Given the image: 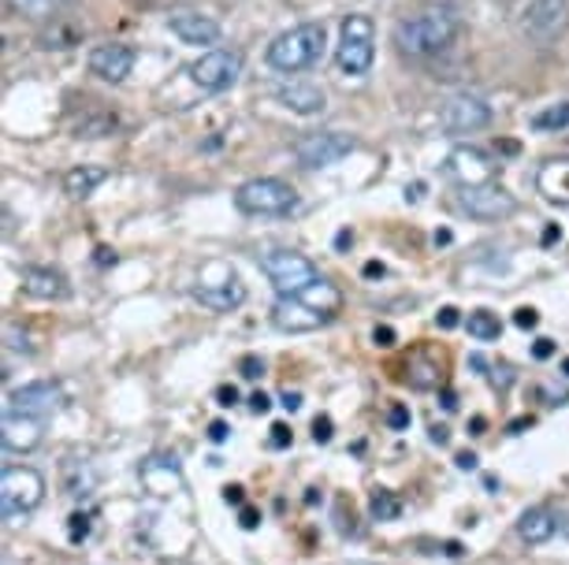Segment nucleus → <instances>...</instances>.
Instances as JSON below:
<instances>
[{"mask_svg":"<svg viewBox=\"0 0 569 565\" xmlns=\"http://www.w3.org/2000/svg\"><path fill=\"white\" fill-rule=\"evenodd\" d=\"M234 209L246 212V216H291L298 209V194L291 183L283 179H250L234 190Z\"/></svg>","mask_w":569,"mask_h":565,"instance_id":"39448f33","label":"nucleus"},{"mask_svg":"<svg viewBox=\"0 0 569 565\" xmlns=\"http://www.w3.org/2000/svg\"><path fill=\"white\" fill-rule=\"evenodd\" d=\"M555 528H558V517L547 506H532L518 517V536L525 543H532V547H540V543L551 539Z\"/></svg>","mask_w":569,"mask_h":565,"instance_id":"5701e85b","label":"nucleus"},{"mask_svg":"<svg viewBox=\"0 0 569 565\" xmlns=\"http://www.w3.org/2000/svg\"><path fill=\"white\" fill-rule=\"evenodd\" d=\"M223 503H228V506H242L246 503V492H242L239 484H228V487H223Z\"/></svg>","mask_w":569,"mask_h":565,"instance_id":"37998d69","label":"nucleus"},{"mask_svg":"<svg viewBox=\"0 0 569 565\" xmlns=\"http://www.w3.org/2000/svg\"><path fill=\"white\" fill-rule=\"evenodd\" d=\"M168 27L182 46H217V38H220V23L201 12H176L168 19Z\"/></svg>","mask_w":569,"mask_h":565,"instance_id":"6ab92c4d","label":"nucleus"},{"mask_svg":"<svg viewBox=\"0 0 569 565\" xmlns=\"http://www.w3.org/2000/svg\"><path fill=\"white\" fill-rule=\"evenodd\" d=\"M194 297L212 313H231L246 302V283L239 280V272L223 261H209L201 269L198 283H194Z\"/></svg>","mask_w":569,"mask_h":565,"instance_id":"0eeeda50","label":"nucleus"},{"mask_svg":"<svg viewBox=\"0 0 569 565\" xmlns=\"http://www.w3.org/2000/svg\"><path fill=\"white\" fill-rule=\"evenodd\" d=\"M555 354V343L551 339H536V346H532V357H540V361H547Z\"/></svg>","mask_w":569,"mask_h":565,"instance_id":"49530a36","label":"nucleus"},{"mask_svg":"<svg viewBox=\"0 0 569 565\" xmlns=\"http://www.w3.org/2000/svg\"><path fill=\"white\" fill-rule=\"evenodd\" d=\"M46 435V421L38 417H19V413H4L0 421V446L8 454H30Z\"/></svg>","mask_w":569,"mask_h":565,"instance_id":"a211bd4d","label":"nucleus"},{"mask_svg":"<svg viewBox=\"0 0 569 565\" xmlns=\"http://www.w3.org/2000/svg\"><path fill=\"white\" fill-rule=\"evenodd\" d=\"M261 272L268 275V283L276 286L279 297H291V294H302L306 286H313L320 275H317V264L302 258L295 250H272L261 258Z\"/></svg>","mask_w":569,"mask_h":565,"instance_id":"6e6552de","label":"nucleus"},{"mask_svg":"<svg viewBox=\"0 0 569 565\" xmlns=\"http://www.w3.org/2000/svg\"><path fill=\"white\" fill-rule=\"evenodd\" d=\"M455 465L461 468V473H472V468H477V454H472V451H461V454L455 457Z\"/></svg>","mask_w":569,"mask_h":565,"instance_id":"09e8293b","label":"nucleus"},{"mask_svg":"<svg viewBox=\"0 0 569 565\" xmlns=\"http://www.w3.org/2000/svg\"><path fill=\"white\" fill-rule=\"evenodd\" d=\"M447 175L455 179L458 186H485V183H496L499 164L485 153V149L458 145L455 153L447 157Z\"/></svg>","mask_w":569,"mask_h":565,"instance_id":"2eb2a0df","label":"nucleus"},{"mask_svg":"<svg viewBox=\"0 0 569 565\" xmlns=\"http://www.w3.org/2000/svg\"><path fill=\"white\" fill-rule=\"evenodd\" d=\"M90 71L98 74L101 82H112V87H120L127 74L134 71V49L131 46H120V41L98 46V49L90 52Z\"/></svg>","mask_w":569,"mask_h":565,"instance_id":"f3484780","label":"nucleus"},{"mask_svg":"<svg viewBox=\"0 0 569 565\" xmlns=\"http://www.w3.org/2000/svg\"><path fill=\"white\" fill-rule=\"evenodd\" d=\"M372 339H376V346H380V350H391V346H395V332H391L388 324H383V327H376Z\"/></svg>","mask_w":569,"mask_h":565,"instance_id":"79ce46f5","label":"nucleus"},{"mask_svg":"<svg viewBox=\"0 0 569 565\" xmlns=\"http://www.w3.org/2000/svg\"><path fill=\"white\" fill-rule=\"evenodd\" d=\"M279 104H287L291 112L298 115H317V112H325V90L313 87V82H287V87H279Z\"/></svg>","mask_w":569,"mask_h":565,"instance_id":"412c9836","label":"nucleus"},{"mask_svg":"<svg viewBox=\"0 0 569 565\" xmlns=\"http://www.w3.org/2000/svg\"><path fill=\"white\" fill-rule=\"evenodd\" d=\"M458 205L466 209L472 220L496 223V220H507V216L518 212V198H513L507 186L485 183V186H461Z\"/></svg>","mask_w":569,"mask_h":565,"instance_id":"f8f14e48","label":"nucleus"},{"mask_svg":"<svg viewBox=\"0 0 569 565\" xmlns=\"http://www.w3.org/2000/svg\"><path fill=\"white\" fill-rule=\"evenodd\" d=\"M432 443H439V446L450 443V432L443 428V424H436V428H432Z\"/></svg>","mask_w":569,"mask_h":565,"instance_id":"3c124183","label":"nucleus"},{"mask_svg":"<svg viewBox=\"0 0 569 565\" xmlns=\"http://www.w3.org/2000/svg\"><path fill=\"white\" fill-rule=\"evenodd\" d=\"M410 383L417 391H432L439 387V365L432 357H417L413 365H410Z\"/></svg>","mask_w":569,"mask_h":565,"instance_id":"c756f323","label":"nucleus"},{"mask_svg":"<svg viewBox=\"0 0 569 565\" xmlns=\"http://www.w3.org/2000/svg\"><path fill=\"white\" fill-rule=\"evenodd\" d=\"M369 514H372V521H399L402 517V498L395 492H388V487H372Z\"/></svg>","mask_w":569,"mask_h":565,"instance_id":"cd10ccee","label":"nucleus"},{"mask_svg":"<svg viewBox=\"0 0 569 565\" xmlns=\"http://www.w3.org/2000/svg\"><path fill=\"white\" fill-rule=\"evenodd\" d=\"M239 372H242V380H261L264 376V361L257 357V354H246L239 361Z\"/></svg>","mask_w":569,"mask_h":565,"instance_id":"2f4dec72","label":"nucleus"},{"mask_svg":"<svg viewBox=\"0 0 569 565\" xmlns=\"http://www.w3.org/2000/svg\"><path fill=\"white\" fill-rule=\"evenodd\" d=\"M63 487H68L71 498H82L98 487V473L90 468V462H79V457H68L63 462Z\"/></svg>","mask_w":569,"mask_h":565,"instance_id":"393cba45","label":"nucleus"},{"mask_svg":"<svg viewBox=\"0 0 569 565\" xmlns=\"http://www.w3.org/2000/svg\"><path fill=\"white\" fill-rule=\"evenodd\" d=\"M331 435H336V424H331V417H317L313 421V440L317 443H331Z\"/></svg>","mask_w":569,"mask_h":565,"instance_id":"c9c22d12","label":"nucleus"},{"mask_svg":"<svg viewBox=\"0 0 569 565\" xmlns=\"http://www.w3.org/2000/svg\"><path fill=\"white\" fill-rule=\"evenodd\" d=\"M562 372H566V376H569V357L562 361Z\"/></svg>","mask_w":569,"mask_h":565,"instance_id":"13d9d810","label":"nucleus"},{"mask_svg":"<svg viewBox=\"0 0 569 565\" xmlns=\"http://www.w3.org/2000/svg\"><path fill=\"white\" fill-rule=\"evenodd\" d=\"M436 554H443V558H461V554H466V547H461L458 539H447V543H439Z\"/></svg>","mask_w":569,"mask_h":565,"instance_id":"a18cd8bd","label":"nucleus"},{"mask_svg":"<svg viewBox=\"0 0 569 565\" xmlns=\"http://www.w3.org/2000/svg\"><path fill=\"white\" fill-rule=\"evenodd\" d=\"M376 60V23L365 12H350L339 27L336 63L342 74H365Z\"/></svg>","mask_w":569,"mask_h":565,"instance_id":"423d86ee","label":"nucleus"},{"mask_svg":"<svg viewBox=\"0 0 569 565\" xmlns=\"http://www.w3.org/2000/svg\"><path fill=\"white\" fill-rule=\"evenodd\" d=\"M295 443V432L287 428V424H272V435H268V446H276V451H287V446Z\"/></svg>","mask_w":569,"mask_h":565,"instance_id":"72a5a7b5","label":"nucleus"},{"mask_svg":"<svg viewBox=\"0 0 569 565\" xmlns=\"http://www.w3.org/2000/svg\"><path fill=\"white\" fill-rule=\"evenodd\" d=\"M521 30L536 46H551L569 30V0H529L521 16Z\"/></svg>","mask_w":569,"mask_h":565,"instance_id":"9d476101","label":"nucleus"},{"mask_svg":"<svg viewBox=\"0 0 569 565\" xmlns=\"http://www.w3.org/2000/svg\"><path fill=\"white\" fill-rule=\"evenodd\" d=\"M532 131H543V134H555V131H569V101H558V104H547L529 120Z\"/></svg>","mask_w":569,"mask_h":565,"instance_id":"bb28decb","label":"nucleus"},{"mask_svg":"<svg viewBox=\"0 0 569 565\" xmlns=\"http://www.w3.org/2000/svg\"><path fill=\"white\" fill-rule=\"evenodd\" d=\"M336 246H339V250H350V246H353V234H350V231H339Z\"/></svg>","mask_w":569,"mask_h":565,"instance_id":"603ef678","label":"nucleus"},{"mask_svg":"<svg viewBox=\"0 0 569 565\" xmlns=\"http://www.w3.org/2000/svg\"><path fill=\"white\" fill-rule=\"evenodd\" d=\"M190 82L206 93H223L239 82L242 74V52L239 49H206L201 57L187 68Z\"/></svg>","mask_w":569,"mask_h":565,"instance_id":"1a4fd4ad","label":"nucleus"},{"mask_svg":"<svg viewBox=\"0 0 569 565\" xmlns=\"http://www.w3.org/2000/svg\"><path fill=\"white\" fill-rule=\"evenodd\" d=\"M469 428H472L469 435H485V428H488V421H485V417H472V424H469Z\"/></svg>","mask_w":569,"mask_h":565,"instance_id":"5fc2aeb1","label":"nucleus"},{"mask_svg":"<svg viewBox=\"0 0 569 565\" xmlns=\"http://www.w3.org/2000/svg\"><path fill=\"white\" fill-rule=\"evenodd\" d=\"M466 327H469L472 339H480V343H491V339L502 335V324H499V316L491 313V309H477V313H469Z\"/></svg>","mask_w":569,"mask_h":565,"instance_id":"c85d7f7f","label":"nucleus"},{"mask_svg":"<svg viewBox=\"0 0 569 565\" xmlns=\"http://www.w3.org/2000/svg\"><path fill=\"white\" fill-rule=\"evenodd\" d=\"M138 480L142 487L153 498H168V495H179L187 487L182 480V465L176 454H149L142 465H138Z\"/></svg>","mask_w":569,"mask_h":565,"instance_id":"dca6fc26","label":"nucleus"},{"mask_svg":"<svg viewBox=\"0 0 569 565\" xmlns=\"http://www.w3.org/2000/svg\"><path fill=\"white\" fill-rule=\"evenodd\" d=\"M562 239V228H558V223H547L543 228V246H551V242H558Z\"/></svg>","mask_w":569,"mask_h":565,"instance_id":"8fccbe9b","label":"nucleus"},{"mask_svg":"<svg viewBox=\"0 0 569 565\" xmlns=\"http://www.w3.org/2000/svg\"><path fill=\"white\" fill-rule=\"evenodd\" d=\"M443 410H458V398H455V391H443Z\"/></svg>","mask_w":569,"mask_h":565,"instance_id":"4d7b16f0","label":"nucleus"},{"mask_svg":"<svg viewBox=\"0 0 569 565\" xmlns=\"http://www.w3.org/2000/svg\"><path fill=\"white\" fill-rule=\"evenodd\" d=\"M491 123V104L480 101L477 93H455L439 109V127L447 134H477Z\"/></svg>","mask_w":569,"mask_h":565,"instance_id":"ddd939ff","label":"nucleus"},{"mask_svg":"<svg viewBox=\"0 0 569 565\" xmlns=\"http://www.w3.org/2000/svg\"><path fill=\"white\" fill-rule=\"evenodd\" d=\"M228 435H231V428H228L223 421H212V424H209V440H212V443H223Z\"/></svg>","mask_w":569,"mask_h":565,"instance_id":"de8ad7c7","label":"nucleus"},{"mask_svg":"<svg viewBox=\"0 0 569 565\" xmlns=\"http://www.w3.org/2000/svg\"><path fill=\"white\" fill-rule=\"evenodd\" d=\"M339 309H342L339 286L328 283V280H317L313 286H306L302 294L276 297L272 324L279 327V332H287V335H306V332H317V327L331 324Z\"/></svg>","mask_w":569,"mask_h":565,"instance_id":"f03ea898","label":"nucleus"},{"mask_svg":"<svg viewBox=\"0 0 569 565\" xmlns=\"http://www.w3.org/2000/svg\"><path fill=\"white\" fill-rule=\"evenodd\" d=\"M388 424H391L395 432L410 428V410H406V406H391V410H388Z\"/></svg>","mask_w":569,"mask_h":565,"instance_id":"e433bc0d","label":"nucleus"},{"mask_svg":"<svg viewBox=\"0 0 569 565\" xmlns=\"http://www.w3.org/2000/svg\"><path fill=\"white\" fill-rule=\"evenodd\" d=\"M529 424H532V417H521V421H513V424H510V435H521L525 428H529Z\"/></svg>","mask_w":569,"mask_h":565,"instance_id":"6e6d98bb","label":"nucleus"},{"mask_svg":"<svg viewBox=\"0 0 569 565\" xmlns=\"http://www.w3.org/2000/svg\"><path fill=\"white\" fill-rule=\"evenodd\" d=\"M93 532V514L90 509H74V514L68 517V539L71 543H86Z\"/></svg>","mask_w":569,"mask_h":565,"instance_id":"7c9ffc66","label":"nucleus"},{"mask_svg":"<svg viewBox=\"0 0 569 565\" xmlns=\"http://www.w3.org/2000/svg\"><path fill=\"white\" fill-rule=\"evenodd\" d=\"M436 324L443 327V332H450V327H458L461 324V316H458V309L455 305H447V309H439V316H436Z\"/></svg>","mask_w":569,"mask_h":565,"instance_id":"4c0bfd02","label":"nucleus"},{"mask_svg":"<svg viewBox=\"0 0 569 565\" xmlns=\"http://www.w3.org/2000/svg\"><path fill=\"white\" fill-rule=\"evenodd\" d=\"M104 179H109V172H104V168L79 164V168H71V172L63 175V190H68L71 198H90L93 190L104 183Z\"/></svg>","mask_w":569,"mask_h":565,"instance_id":"b1692460","label":"nucleus"},{"mask_svg":"<svg viewBox=\"0 0 569 565\" xmlns=\"http://www.w3.org/2000/svg\"><path fill=\"white\" fill-rule=\"evenodd\" d=\"M358 149V138L353 134H342V131H317V134H306L302 142L295 145V157L302 168H331L339 164L342 157H350Z\"/></svg>","mask_w":569,"mask_h":565,"instance_id":"9b49d317","label":"nucleus"},{"mask_svg":"<svg viewBox=\"0 0 569 565\" xmlns=\"http://www.w3.org/2000/svg\"><path fill=\"white\" fill-rule=\"evenodd\" d=\"M365 275H369V280H376V275H383V264H380V261H369V264H365Z\"/></svg>","mask_w":569,"mask_h":565,"instance_id":"864d4df0","label":"nucleus"},{"mask_svg":"<svg viewBox=\"0 0 569 565\" xmlns=\"http://www.w3.org/2000/svg\"><path fill=\"white\" fill-rule=\"evenodd\" d=\"M46 503V476L30 465H8L0 473V514L4 521L27 517Z\"/></svg>","mask_w":569,"mask_h":565,"instance_id":"20e7f679","label":"nucleus"},{"mask_svg":"<svg viewBox=\"0 0 569 565\" xmlns=\"http://www.w3.org/2000/svg\"><path fill=\"white\" fill-rule=\"evenodd\" d=\"M325 49H328L325 23H298L291 30H283V34L268 46L264 60H268V68L279 74H298V71L317 68Z\"/></svg>","mask_w":569,"mask_h":565,"instance_id":"7ed1b4c3","label":"nucleus"},{"mask_svg":"<svg viewBox=\"0 0 569 565\" xmlns=\"http://www.w3.org/2000/svg\"><path fill=\"white\" fill-rule=\"evenodd\" d=\"M234 402H239V387H231V383H223V387H217V406L231 410Z\"/></svg>","mask_w":569,"mask_h":565,"instance_id":"58836bf2","label":"nucleus"},{"mask_svg":"<svg viewBox=\"0 0 569 565\" xmlns=\"http://www.w3.org/2000/svg\"><path fill=\"white\" fill-rule=\"evenodd\" d=\"M250 410H253V413H268V410H272V398H268L264 391H253V394H250Z\"/></svg>","mask_w":569,"mask_h":565,"instance_id":"c03bdc74","label":"nucleus"},{"mask_svg":"<svg viewBox=\"0 0 569 565\" xmlns=\"http://www.w3.org/2000/svg\"><path fill=\"white\" fill-rule=\"evenodd\" d=\"M279 406H283L287 413H298V410H302V394H298V391H283V394H279Z\"/></svg>","mask_w":569,"mask_h":565,"instance_id":"ea45409f","label":"nucleus"},{"mask_svg":"<svg viewBox=\"0 0 569 565\" xmlns=\"http://www.w3.org/2000/svg\"><path fill=\"white\" fill-rule=\"evenodd\" d=\"M461 19L450 4H421L395 23V46L410 60H432L455 46Z\"/></svg>","mask_w":569,"mask_h":565,"instance_id":"f257e3e1","label":"nucleus"},{"mask_svg":"<svg viewBox=\"0 0 569 565\" xmlns=\"http://www.w3.org/2000/svg\"><path fill=\"white\" fill-rule=\"evenodd\" d=\"M239 525H242L246 532H253L257 525H261V514H257L253 506H242V514H239Z\"/></svg>","mask_w":569,"mask_h":565,"instance_id":"a19ab883","label":"nucleus"},{"mask_svg":"<svg viewBox=\"0 0 569 565\" xmlns=\"http://www.w3.org/2000/svg\"><path fill=\"white\" fill-rule=\"evenodd\" d=\"M513 324H518V327H525V332H529V327L540 324V313H536L532 305H521L518 313H513Z\"/></svg>","mask_w":569,"mask_h":565,"instance_id":"f704fd0d","label":"nucleus"},{"mask_svg":"<svg viewBox=\"0 0 569 565\" xmlns=\"http://www.w3.org/2000/svg\"><path fill=\"white\" fill-rule=\"evenodd\" d=\"M63 406V387L52 380H34V383H23V387H16L8 394V406L4 413H19V417H38L46 421L52 417Z\"/></svg>","mask_w":569,"mask_h":565,"instance_id":"4468645a","label":"nucleus"},{"mask_svg":"<svg viewBox=\"0 0 569 565\" xmlns=\"http://www.w3.org/2000/svg\"><path fill=\"white\" fill-rule=\"evenodd\" d=\"M536 186L547 201L555 205H569V157H558V160H547L536 175Z\"/></svg>","mask_w":569,"mask_h":565,"instance_id":"4be33fe9","label":"nucleus"},{"mask_svg":"<svg viewBox=\"0 0 569 565\" xmlns=\"http://www.w3.org/2000/svg\"><path fill=\"white\" fill-rule=\"evenodd\" d=\"M4 339H8V350H19V354H34V346H30V335H27V332L19 335V327H12V324H8Z\"/></svg>","mask_w":569,"mask_h":565,"instance_id":"473e14b6","label":"nucleus"},{"mask_svg":"<svg viewBox=\"0 0 569 565\" xmlns=\"http://www.w3.org/2000/svg\"><path fill=\"white\" fill-rule=\"evenodd\" d=\"M23 291L38 302H60V297H68V280H63V272L46 269V264H27Z\"/></svg>","mask_w":569,"mask_h":565,"instance_id":"aec40b11","label":"nucleus"},{"mask_svg":"<svg viewBox=\"0 0 569 565\" xmlns=\"http://www.w3.org/2000/svg\"><path fill=\"white\" fill-rule=\"evenodd\" d=\"M71 0H12V12L30 19V23H46V19H57Z\"/></svg>","mask_w":569,"mask_h":565,"instance_id":"a878e982","label":"nucleus"}]
</instances>
